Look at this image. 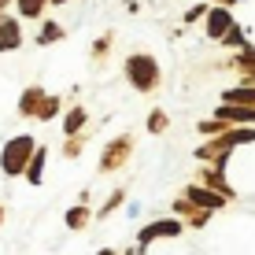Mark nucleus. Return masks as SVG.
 <instances>
[{
  "label": "nucleus",
  "instance_id": "a211bd4d",
  "mask_svg": "<svg viewBox=\"0 0 255 255\" xmlns=\"http://www.w3.org/2000/svg\"><path fill=\"white\" fill-rule=\"evenodd\" d=\"M100 255H115V252H100Z\"/></svg>",
  "mask_w": 255,
  "mask_h": 255
},
{
  "label": "nucleus",
  "instance_id": "7ed1b4c3",
  "mask_svg": "<svg viewBox=\"0 0 255 255\" xmlns=\"http://www.w3.org/2000/svg\"><path fill=\"white\" fill-rule=\"evenodd\" d=\"M226 30H233V19L226 7H215V11H207V33L211 37H226Z\"/></svg>",
  "mask_w": 255,
  "mask_h": 255
},
{
  "label": "nucleus",
  "instance_id": "9b49d317",
  "mask_svg": "<svg viewBox=\"0 0 255 255\" xmlns=\"http://www.w3.org/2000/svg\"><path fill=\"white\" fill-rule=\"evenodd\" d=\"M82 122H85V111H82V108H74V111H70V115H67V133H74V129H82Z\"/></svg>",
  "mask_w": 255,
  "mask_h": 255
},
{
  "label": "nucleus",
  "instance_id": "f8f14e48",
  "mask_svg": "<svg viewBox=\"0 0 255 255\" xmlns=\"http://www.w3.org/2000/svg\"><path fill=\"white\" fill-rule=\"evenodd\" d=\"M41 7H45V0H19L22 15H41Z\"/></svg>",
  "mask_w": 255,
  "mask_h": 255
},
{
  "label": "nucleus",
  "instance_id": "f257e3e1",
  "mask_svg": "<svg viewBox=\"0 0 255 255\" xmlns=\"http://www.w3.org/2000/svg\"><path fill=\"white\" fill-rule=\"evenodd\" d=\"M126 74H129V82H133L140 93L155 89V82H159V67H155L152 56H129L126 59Z\"/></svg>",
  "mask_w": 255,
  "mask_h": 255
},
{
  "label": "nucleus",
  "instance_id": "0eeeda50",
  "mask_svg": "<svg viewBox=\"0 0 255 255\" xmlns=\"http://www.w3.org/2000/svg\"><path fill=\"white\" fill-rule=\"evenodd\" d=\"M19 108H22V115H30V111H33V119H37L41 108H45V96H41V89H26V96H22Z\"/></svg>",
  "mask_w": 255,
  "mask_h": 255
},
{
  "label": "nucleus",
  "instance_id": "39448f33",
  "mask_svg": "<svg viewBox=\"0 0 255 255\" xmlns=\"http://www.w3.org/2000/svg\"><path fill=\"white\" fill-rule=\"evenodd\" d=\"M129 148H133V140H129V137L115 140V144H111V152L104 155V170H115V166H119V163H122V159L129 155Z\"/></svg>",
  "mask_w": 255,
  "mask_h": 255
},
{
  "label": "nucleus",
  "instance_id": "1a4fd4ad",
  "mask_svg": "<svg viewBox=\"0 0 255 255\" xmlns=\"http://www.w3.org/2000/svg\"><path fill=\"white\" fill-rule=\"evenodd\" d=\"M218 119H222V122H252V119H255V111H248V108H241V111L222 108V111H218Z\"/></svg>",
  "mask_w": 255,
  "mask_h": 255
},
{
  "label": "nucleus",
  "instance_id": "ddd939ff",
  "mask_svg": "<svg viewBox=\"0 0 255 255\" xmlns=\"http://www.w3.org/2000/svg\"><path fill=\"white\" fill-rule=\"evenodd\" d=\"M233 100H255V89H230L226 93V104H233Z\"/></svg>",
  "mask_w": 255,
  "mask_h": 255
},
{
  "label": "nucleus",
  "instance_id": "aec40b11",
  "mask_svg": "<svg viewBox=\"0 0 255 255\" xmlns=\"http://www.w3.org/2000/svg\"><path fill=\"white\" fill-rule=\"evenodd\" d=\"M4 4H7V0H0V7H4Z\"/></svg>",
  "mask_w": 255,
  "mask_h": 255
},
{
  "label": "nucleus",
  "instance_id": "f3484780",
  "mask_svg": "<svg viewBox=\"0 0 255 255\" xmlns=\"http://www.w3.org/2000/svg\"><path fill=\"white\" fill-rule=\"evenodd\" d=\"M226 45H244V33H226Z\"/></svg>",
  "mask_w": 255,
  "mask_h": 255
},
{
  "label": "nucleus",
  "instance_id": "20e7f679",
  "mask_svg": "<svg viewBox=\"0 0 255 255\" xmlns=\"http://www.w3.org/2000/svg\"><path fill=\"white\" fill-rule=\"evenodd\" d=\"M152 237H181V222H155L148 230H140V244H148Z\"/></svg>",
  "mask_w": 255,
  "mask_h": 255
},
{
  "label": "nucleus",
  "instance_id": "dca6fc26",
  "mask_svg": "<svg viewBox=\"0 0 255 255\" xmlns=\"http://www.w3.org/2000/svg\"><path fill=\"white\" fill-rule=\"evenodd\" d=\"M148 126H152V129H163V126H166V115H163V111H155V115L148 119Z\"/></svg>",
  "mask_w": 255,
  "mask_h": 255
},
{
  "label": "nucleus",
  "instance_id": "6ab92c4d",
  "mask_svg": "<svg viewBox=\"0 0 255 255\" xmlns=\"http://www.w3.org/2000/svg\"><path fill=\"white\" fill-rule=\"evenodd\" d=\"M52 4H63V0H52Z\"/></svg>",
  "mask_w": 255,
  "mask_h": 255
},
{
  "label": "nucleus",
  "instance_id": "412c9836",
  "mask_svg": "<svg viewBox=\"0 0 255 255\" xmlns=\"http://www.w3.org/2000/svg\"><path fill=\"white\" fill-rule=\"evenodd\" d=\"M0 215H4V207H0Z\"/></svg>",
  "mask_w": 255,
  "mask_h": 255
},
{
  "label": "nucleus",
  "instance_id": "6e6552de",
  "mask_svg": "<svg viewBox=\"0 0 255 255\" xmlns=\"http://www.w3.org/2000/svg\"><path fill=\"white\" fill-rule=\"evenodd\" d=\"M15 45H19V26H15V22H0V48H15Z\"/></svg>",
  "mask_w": 255,
  "mask_h": 255
},
{
  "label": "nucleus",
  "instance_id": "2eb2a0df",
  "mask_svg": "<svg viewBox=\"0 0 255 255\" xmlns=\"http://www.w3.org/2000/svg\"><path fill=\"white\" fill-rule=\"evenodd\" d=\"M59 33H63V30H59L56 22H48V26H45V33H41V41H56Z\"/></svg>",
  "mask_w": 255,
  "mask_h": 255
},
{
  "label": "nucleus",
  "instance_id": "9d476101",
  "mask_svg": "<svg viewBox=\"0 0 255 255\" xmlns=\"http://www.w3.org/2000/svg\"><path fill=\"white\" fill-rule=\"evenodd\" d=\"M41 166H45V148H37V155H33V163L26 166V174H30V181L37 185L41 181Z\"/></svg>",
  "mask_w": 255,
  "mask_h": 255
},
{
  "label": "nucleus",
  "instance_id": "f03ea898",
  "mask_svg": "<svg viewBox=\"0 0 255 255\" xmlns=\"http://www.w3.org/2000/svg\"><path fill=\"white\" fill-rule=\"evenodd\" d=\"M33 137H15L11 144L4 148V155H0V166H4V174H19L22 166H26V155L33 152Z\"/></svg>",
  "mask_w": 255,
  "mask_h": 255
},
{
  "label": "nucleus",
  "instance_id": "423d86ee",
  "mask_svg": "<svg viewBox=\"0 0 255 255\" xmlns=\"http://www.w3.org/2000/svg\"><path fill=\"white\" fill-rule=\"evenodd\" d=\"M185 196L192 200V204H200V211H207V215L222 207V196H215V192H207V189H189Z\"/></svg>",
  "mask_w": 255,
  "mask_h": 255
},
{
  "label": "nucleus",
  "instance_id": "4468645a",
  "mask_svg": "<svg viewBox=\"0 0 255 255\" xmlns=\"http://www.w3.org/2000/svg\"><path fill=\"white\" fill-rule=\"evenodd\" d=\"M85 215H89V211L78 207V211H70V215H67V222H70V226H82V222H85Z\"/></svg>",
  "mask_w": 255,
  "mask_h": 255
}]
</instances>
